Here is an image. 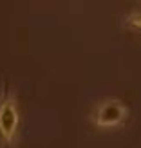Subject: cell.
<instances>
[{
	"mask_svg": "<svg viewBox=\"0 0 141 148\" xmlns=\"http://www.w3.org/2000/svg\"><path fill=\"white\" fill-rule=\"evenodd\" d=\"M18 107H17V99L13 96H6L0 101V136L7 145L14 143L17 137V130H18Z\"/></svg>",
	"mask_w": 141,
	"mask_h": 148,
	"instance_id": "cell-1",
	"label": "cell"
},
{
	"mask_svg": "<svg viewBox=\"0 0 141 148\" xmlns=\"http://www.w3.org/2000/svg\"><path fill=\"white\" fill-rule=\"evenodd\" d=\"M125 119H127V107L120 99L110 98L98 105V110H96V125L98 127L101 128L116 127Z\"/></svg>",
	"mask_w": 141,
	"mask_h": 148,
	"instance_id": "cell-2",
	"label": "cell"
},
{
	"mask_svg": "<svg viewBox=\"0 0 141 148\" xmlns=\"http://www.w3.org/2000/svg\"><path fill=\"white\" fill-rule=\"evenodd\" d=\"M127 24H129V25H132V27H138V29H141V11L129 14V18H127Z\"/></svg>",
	"mask_w": 141,
	"mask_h": 148,
	"instance_id": "cell-3",
	"label": "cell"
}]
</instances>
